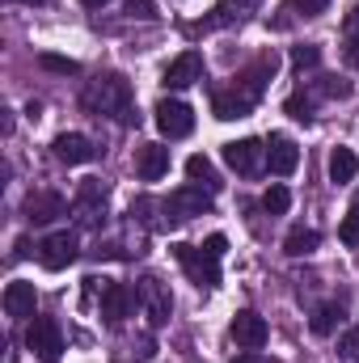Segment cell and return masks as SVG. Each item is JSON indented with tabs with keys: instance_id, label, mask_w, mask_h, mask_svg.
<instances>
[{
	"instance_id": "obj_18",
	"label": "cell",
	"mask_w": 359,
	"mask_h": 363,
	"mask_svg": "<svg viewBox=\"0 0 359 363\" xmlns=\"http://www.w3.org/2000/svg\"><path fill=\"white\" fill-rule=\"evenodd\" d=\"M34 308H38L34 283H26V279H13V283L4 287V313L21 321V317H34Z\"/></svg>"
},
{
	"instance_id": "obj_28",
	"label": "cell",
	"mask_w": 359,
	"mask_h": 363,
	"mask_svg": "<svg viewBox=\"0 0 359 363\" xmlns=\"http://www.w3.org/2000/svg\"><path fill=\"white\" fill-rule=\"evenodd\" d=\"M338 237H343V245H359V199L351 203V211H347V220H343Z\"/></svg>"
},
{
	"instance_id": "obj_19",
	"label": "cell",
	"mask_w": 359,
	"mask_h": 363,
	"mask_svg": "<svg viewBox=\"0 0 359 363\" xmlns=\"http://www.w3.org/2000/svg\"><path fill=\"white\" fill-rule=\"evenodd\" d=\"M136 174L144 182H161L170 174V148H161V144H144L140 148V157H136Z\"/></svg>"
},
{
	"instance_id": "obj_27",
	"label": "cell",
	"mask_w": 359,
	"mask_h": 363,
	"mask_svg": "<svg viewBox=\"0 0 359 363\" xmlns=\"http://www.w3.org/2000/svg\"><path fill=\"white\" fill-rule=\"evenodd\" d=\"M317 60H321V47H313V43H304V47H292V64H296V72H304V68H317Z\"/></svg>"
},
{
	"instance_id": "obj_17",
	"label": "cell",
	"mask_w": 359,
	"mask_h": 363,
	"mask_svg": "<svg viewBox=\"0 0 359 363\" xmlns=\"http://www.w3.org/2000/svg\"><path fill=\"white\" fill-rule=\"evenodd\" d=\"M64 211H68V203H64V194H55V190H38V194L26 199V216H30L34 224H51V220H60Z\"/></svg>"
},
{
	"instance_id": "obj_26",
	"label": "cell",
	"mask_w": 359,
	"mask_h": 363,
	"mask_svg": "<svg viewBox=\"0 0 359 363\" xmlns=\"http://www.w3.org/2000/svg\"><path fill=\"white\" fill-rule=\"evenodd\" d=\"M287 207H292V190L287 186H270L263 194V211H270V216H283Z\"/></svg>"
},
{
	"instance_id": "obj_11",
	"label": "cell",
	"mask_w": 359,
	"mask_h": 363,
	"mask_svg": "<svg viewBox=\"0 0 359 363\" xmlns=\"http://www.w3.org/2000/svg\"><path fill=\"white\" fill-rule=\"evenodd\" d=\"M233 338H237V347H245V351H263L267 347V338H270V330H267V321L254 313V308H241L237 317H233Z\"/></svg>"
},
{
	"instance_id": "obj_13",
	"label": "cell",
	"mask_w": 359,
	"mask_h": 363,
	"mask_svg": "<svg viewBox=\"0 0 359 363\" xmlns=\"http://www.w3.org/2000/svg\"><path fill=\"white\" fill-rule=\"evenodd\" d=\"M51 152H55V161H64V165H89L93 157H97L93 140H89V135H77V131H64V135H55Z\"/></svg>"
},
{
	"instance_id": "obj_4",
	"label": "cell",
	"mask_w": 359,
	"mask_h": 363,
	"mask_svg": "<svg viewBox=\"0 0 359 363\" xmlns=\"http://www.w3.org/2000/svg\"><path fill=\"white\" fill-rule=\"evenodd\" d=\"M26 347L34 351V359L60 363L64 359V334H60V321H55V317H34L30 330H26Z\"/></svg>"
},
{
	"instance_id": "obj_3",
	"label": "cell",
	"mask_w": 359,
	"mask_h": 363,
	"mask_svg": "<svg viewBox=\"0 0 359 363\" xmlns=\"http://www.w3.org/2000/svg\"><path fill=\"white\" fill-rule=\"evenodd\" d=\"M228 241L224 233H211L203 245H174V258L182 262V271L190 274L194 287H216L220 283V258H224Z\"/></svg>"
},
{
	"instance_id": "obj_6",
	"label": "cell",
	"mask_w": 359,
	"mask_h": 363,
	"mask_svg": "<svg viewBox=\"0 0 359 363\" xmlns=\"http://www.w3.org/2000/svg\"><path fill=\"white\" fill-rule=\"evenodd\" d=\"M153 118H157V131L165 140H186L194 131V110L186 101H178V97H161L157 110H153Z\"/></svg>"
},
{
	"instance_id": "obj_22",
	"label": "cell",
	"mask_w": 359,
	"mask_h": 363,
	"mask_svg": "<svg viewBox=\"0 0 359 363\" xmlns=\"http://www.w3.org/2000/svg\"><path fill=\"white\" fill-rule=\"evenodd\" d=\"M317 245H321L317 228H304V224H300V228H292V233H287V241H283V254H287V258H304V254H313Z\"/></svg>"
},
{
	"instance_id": "obj_8",
	"label": "cell",
	"mask_w": 359,
	"mask_h": 363,
	"mask_svg": "<svg viewBox=\"0 0 359 363\" xmlns=\"http://www.w3.org/2000/svg\"><path fill=\"white\" fill-rule=\"evenodd\" d=\"M136 304H144V313H148L153 325H165V321H170V308H174L170 287H165L157 274H144V279L136 283Z\"/></svg>"
},
{
	"instance_id": "obj_29",
	"label": "cell",
	"mask_w": 359,
	"mask_h": 363,
	"mask_svg": "<svg viewBox=\"0 0 359 363\" xmlns=\"http://www.w3.org/2000/svg\"><path fill=\"white\" fill-rule=\"evenodd\" d=\"M338 351H343V359H347V363H359V321L343 334V338H338Z\"/></svg>"
},
{
	"instance_id": "obj_35",
	"label": "cell",
	"mask_w": 359,
	"mask_h": 363,
	"mask_svg": "<svg viewBox=\"0 0 359 363\" xmlns=\"http://www.w3.org/2000/svg\"><path fill=\"white\" fill-rule=\"evenodd\" d=\"M85 9H101V4H110V0H81Z\"/></svg>"
},
{
	"instance_id": "obj_9",
	"label": "cell",
	"mask_w": 359,
	"mask_h": 363,
	"mask_svg": "<svg viewBox=\"0 0 359 363\" xmlns=\"http://www.w3.org/2000/svg\"><path fill=\"white\" fill-rule=\"evenodd\" d=\"M38 262H43L47 271H68V267L77 262V233L60 228V233L43 237V245H38Z\"/></svg>"
},
{
	"instance_id": "obj_2",
	"label": "cell",
	"mask_w": 359,
	"mask_h": 363,
	"mask_svg": "<svg viewBox=\"0 0 359 363\" xmlns=\"http://www.w3.org/2000/svg\"><path fill=\"white\" fill-rule=\"evenodd\" d=\"M81 106L89 110V114H106V118H114L118 127H136L140 123V110H136V97H131V85L118 77V72H101L97 81L85 85L81 93Z\"/></svg>"
},
{
	"instance_id": "obj_1",
	"label": "cell",
	"mask_w": 359,
	"mask_h": 363,
	"mask_svg": "<svg viewBox=\"0 0 359 363\" xmlns=\"http://www.w3.org/2000/svg\"><path fill=\"white\" fill-rule=\"evenodd\" d=\"M275 68H279V55H275V51L258 55L245 72H237V77H233V85H224V89L211 93V114H216L220 123L250 118V114H254V106H258V101H263V93H267Z\"/></svg>"
},
{
	"instance_id": "obj_23",
	"label": "cell",
	"mask_w": 359,
	"mask_h": 363,
	"mask_svg": "<svg viewBox=\"0 0 359 363\" xmlns=\"http://www.w3.org/2000/svg\"><path fill=\"white\" fill-rule=\"evenodd\" d=\"M283 110H287L296 123H313V118H317V101H313V93L309 89H296L287 101H283Z\"/></svg>"
},
{
	"instance_id": "obj_14",
	"label": "cell",
	"mask_w": 359,
	"mask_h": 363,
	"mask_svg": "<svg viewBox=\"0 0 359 363\" xmlns=\"http://www.w3.org/2000/svg\"><path fill=\"white\" fill-rule=\"evenodd\" d=\"M296 165H300V148L287 140V135H270L267 140V169L275 178H287V174H296Z\"/></svg>"
},
{
	"instance_id": "obj_33",
	"label": "cell",
	"mask_w": 359,
	"mask_h": 363,
	"mask_svg": "<svg viewBox=\"0 0 359 363\" xmlns=\"http://www.w3.org/2000/svg\"><path fill=\"white\" fill-rule=\"evenodd\" d=\"M343 38H355L359 43V4L347 13V21H343Z\"/></svg>"
},
{
	"instance_id": "obj_25",
	"label": "cell",
	"mask_w": 359,
	"mask_h": 363,
	"mask_svg": "<svg viewBox=\"0 0 359 363\" xmlns=\"http://www.w3.org/2000/svg\"><path fill=\"white\" fill-rule=\"evenodd\" d=\"M38 68L43 72H55V77H77L81 72V64L68 60V55H38Z\"/></svg>"
},
{
	"instance_id": "obj_24",
	"label": "cell",
	"mask_w": 359,
	"mask_h": 363,
	"mask_svg": "<svg viewBox=\"0 0 359 363\" xmlns=\"http://www.w3.org/2000/svg\"><path fill=\"white\" fill-rule=\"evenodd\" d=\"M186 178L194 182V186H207V190L220 186V178H216V169H211L207 157H190V161H186Z\"/></svg>"
},
{
	"instance_id": "obj_32",
	"label": "cell",
	"mask_w": 359,
	"mask_h": 363,
	"mask_svg": "<svg viewBox=\"0 0 359 363\" xmlns=\"http://www.w3.org/2000/svg\"><path fill=\"white\" fill-rule=\"evenodd\" d=\"M343 60H347V68L359 72V43L355 38H343Z\"/></svg>"
},
{
	"instance_id": "obj_21",
	"label": "cell",
	"mask_w": 359,
	"mask_h": 363,
	"mask_svg": "<svg viewBox=\"0 0 359 363\" xmlns=\"http://www.w3.org/2000/svg\"><path fill=\"white\" fill-rule=\"evenodd\" d=\"M355 174H359V157L351 148H334L330 152V182L347 186V182H355Z\"/></svg>"
},
{
	"instance_id": "obj_30",
	"label": "cell",
	"mask_w": 359,
	"mask_h": 363,
	"mask_svg": "<svg viewBox=\"0 0 359 363\" xmlns=\"http://www.w3.org/2000/svg\"><path fill=\"white\" fill-rule=\"evenodd\" d=\"M292 9H296L300 17H321V13L330 9V0H292Z\"/></svg>"
},
{
	"instance_id": "obj_12",
	"label": "cell",
	"mask_w": 359,
	"mask_h": 363,
	"mask_svg": "<svg viewBox=\"0 0 359 363\" xmlns=\"http://www.w3.org/2000/svg\"><path fill=\"white\" fill-rule=\"evenodd\" d=\"M131 304H136V291L131 287H123V283H101V300H97V308H101V317H106V325H123V317L131 313Z\"/></svg>"
},
{
	"instance_id": "obj_20",
	"label": "cell",
	"mask_w": 359,
	"mask_h": 363,
	"mask_svg": "<svg viewBox=\"0 0 359 363\" xmlns=\"http://www.w3.org/2000/svg\"><path fill=\"white\" fill-rule=\"evenodd\" d=\"M343 321H347L343 300H326V304H317V308H313V321H309V325H313V334H321V338H326V334H334Z\"/></svg>"
},
{
	"instance_id": "obj_7",
	"label": "cell",
	"mask_w": 359,
	"mask_h": 363,
	"mask_svg": "<svg viewBox=\"0 0 359 363\" xmlns=\"http://www.w3.org/2000/svg\"><path fill=\"white\" fill-rule=\"evenodd\" d=\"M224 165L241 178H254L258 169H267V144L263 140H233V144H224Z\"/></svg>"
},
{
	"instance_id": "obj_16",
	"label": "cell",
	"mask_w": 359,
	"mask_h": 363,
	"mask_svg": "<svg viewBox=\"0 0 359 363\" xmlns=\"http://www.w3.org/2000/svg\"><path fill=\"white\" fill-rule=\"evenodd\" d=\"M250 9H258V0H220L207 21H194V26H190V34H203V30H220V26H228V21H241Z\"/></svg>"
},
{
	"instance_id": "obj_5",
	"label": "cell",
	"mask_w": 359,
	"mask_h": 363,
	"mask_svg": "<svg viewBox=\"0 0 359 363\" xmlns=\"http://www.w3.org/2000/svg\"><path fill=\"white\" fill-rule=\"evenodd\" d=\"M211 207V190L207 186H182V190H174L165 203H161V211H165V220L170 224H182V220H190V216H203Z\"/></svg>"
},
{
	"instance_id": "obj_34",
	"label": "cell",
	"mask_w": 359,
	"mask_h": 363,
	"mask_svg": "<svg viewBox=\"0 0 359 363\" xmlns=\"http://www.w3.org/2000/svg\"><path fill=\"white\" fill-rule=\"evenodd\" d=\"M233 363H270V359L258 355V351H241V355H233Z\"/></svg>"
},
{
	"instance_id": "obj_10",
	"label": "cell",
	"mask_w": 359,
	"mask_h": 363,
	"mask_svg": "<svg viewBox=\"0 0 359 363\" xmlns=\"http://www.w3.org/2000/svg\"><path fill=\"white\" fill-rule=\"evenodd\" d=\"M77 220L81 224H89V228H97L101 220H106V186L97 178H85L81 186H77Z\"/></svg>"
},
{
	"instance_id": "obj_31",
	"label": "cell",
	"mask_w": 359,
	"mask_h": 363,
	"mask_svg": "<svg viewBox=\"0 0 359 363\" xmlns=\"http://www.w3.org/2000/svg\"><path fill=\"white\" fill-rule=\"evenodd\" d=\"M127 17H140V21H153V17H157V9H153V0H127Z\"/></svg>"
},
{
	"instance_id": "obj_15",
	"label": "cell",
	"mask_w": 359,
	"mask_h": 363,
	"mask_svg": "<svg viewBox=\"0 0 359 363\" xmlns=\"http://www.w3.org/2000/svg\"><path fill=\"white\" fill-rule=\"evenodd\" d=\"M194 81H203V55L199 51H182L178 60L165 68V85L170 89H190Z\"/></svg>"
}]
</instances>
